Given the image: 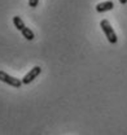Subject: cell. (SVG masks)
I'll return each instance as SVG.
<instances>
[{
    "label": "cell",
    "instance_id": "5",
    "mask_svg": "<svg viewBox=\"0 0 127 135\" xmlns=\"http://www.w3.org/2000/svg\"><path fill=\"white\" fill-rule=\"evenodd\" d=\"M13 25H14V27H16L18 31H22V30L26 27L25 23H23V21L21 20V17H18V16L13 17Z\"/></svg>",
    "mask_w": 127,
    "mask_h": 135
},
{
    "label": "cell",
    "instance_id": "3",
    "mask_svg": "<svg viewBox=\"0 0 127 135\" xmlns=\"http://www.w3.org/2000/svg\"><path fill=\"white\" fill-rule=\"evenodd\" d=\"M40 73H42V68H40V66H34L31 70H30V71H29V73H27V74H26L23 78H22V83H23V84L31 83L32 81H34V79H35V78H36V77H38Z\"/></svg>",
    "mask_w": 127,
    "mask_h": 135
},
{
    "label": "cell",
    "instance_id": "8",
    "mask_svg": "<svg viewBox=\"0 0 127 135\" xmlns=\"http://www.w3.org/2000/svg\"><path fill=\"white\" fill-rule=\"evenodd\" d=\"M119 3H121L122 5H125V4H127V0H119Z\"/></svg>",
    "mask_w": 127,
    "mask_h": 135
},
{
    "label": "cell",
    "instance_id": "4",
    "mask_svg": "<svg viewBox=\"0 0 127 135\" xmlns=\"http://www.w3.org/2000/svg\"><path fill=\"white\" fill-rule=\"evenodd\" d=\"M114 8V3L108 0V1H102V3H99L96 5V11L99 13H104V12H108V11H111Z\"/></svg>",
    "mask_w": 127,
    "mask_h": 135
},
{
    "label": "cell",
    "instance_id": "1",
    "mask_svg": "<svg viewBox=\"0 0 127 135\" xmlns=\"http://www.w3.org/2000/svg\"><path fill=\"white\" fill-rule=\"evenodd\" d=\"M100 27H101V30L104 31L105 36H106V39L109 40V43L115 44L117 40H118V38H117V34L114 33V29L111 27L110 22H109L108 20H102V21L100 22Z\"/></svg>",
    "mask_w": 127,
    "mask_h": 135
},
{
    "label": "cell",
    "instance_id": "2",
    "mask_svg": "<svg viewBox=\"0 0 127 135\" xmlns=\"http://www.w3.org/2000/svg\"><path fill=\"white\" fill-rule=\"evenodd\" d=\"M0 81L4 82V83L9 84V86H12V87H16V88H19V87L23 84L21 79H17L16 77H12V75L7 74V73L3 71V70H0Z\"/></svg>",
    "mask_w": 127,
    "mask_h": 135
},
{
    "label": "cell",
    "instance_id": "7",
    "mask_svg": "<svg viewBox=\"0 0 127 135\" xmlns=\"http://www.w3.org/2000/svg\"><path fill=\"white\" fill-rule=\"evenodd\" d=\"M38 4H39V0H29V7L31 8H35Z\"/></svg>",
    "mask_w": 127,
    "mask_h": 135
},
{
    "label": "cell",
    "instance_id": "6",
    "mask_svg": "<svg viewBox=\"0 0 127 135\" xmlns=\"http://www.w3.org/2000/svg\"><path fill=\"white\" fill-rule=\"evenodd\" d=\"M21 34H22L23 38L27 39V40H32V39L35 38V35H34V33H32V30L31 29H29V27H25V29L21 31Z\"/></svg>",
    "mask_w": 127,
    "mask_h": 135
}]
</instances>
